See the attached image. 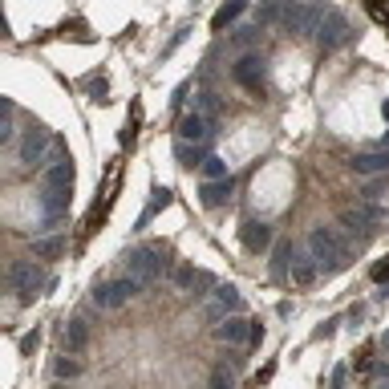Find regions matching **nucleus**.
I'll return each mask as SVG.
<instances>
[{
  "instance_id": "nucleus-1",
  "label": "nucleus",
  "mask_w": 389,
  "mask_h": 389,
  "mask_svg": "<svg viewBox=\"0 0 389 389\" xmlns=\"http://www.w3.org/2000/svg\"><path fill=\"white\" fill-rule=\"evenodd\" d=\"M308 256L316 259L325 272H341L349 263V244H345V235L337 231V227H312L308 231Z\"/></svg>"
},
{
  "instance_id": "nucleus-2",
  "label": "nucleus",
  "mask_w": 389,
  "mask_h": 389,
  "mask_svg": "<svg viewBox=\"0 0 389 389\" xmlns=\"http://www.w3.org/2000/svg\"><path fill=\"white\" fill-rule=\"evenodd\" d=\"M325 16H329V4L325 0H284V29H292V33H300V37H316L320 33V25H325Z\"/></svg>"
},
{
  "instance_id": "nucleus-3",
  "label": "nucleus",
  "mask_w": 389,
  "mask_h": 389,
  "mask_svg": "<svg viewBox=\"0 0 389 389\" xmlns=\"http://www.w3.org/2000/svg\"><path fill=\"white\" fill-rule=\"evenodd\" d=\"M126 272H130V280H138V284L146 288V284L163 280L167 259H163L158 248H134V252H126Z\"/></svg>"
},
{
  "instance_id": "nucleus-4",
  "label": "nucleus",
  "mask_w": 389,
  "mask_h": 389,
  "mask_svg": "<svg viewBox=\"0 0 389 389\" xmlns=\"http://www.w3.org/2000/svg\"><path fill=\"white\" fill-rule=\"evenodd\" d=\"M8 288H12L21 300L29 304V300H33V296L45 288L41 268H37L33 259H12V263H8Z\"/></svg>"
},
{
  "instance_id": "nucleus-5",
  "label": "nucleus",
  "mask_w": 389,
  "mask_h": 389,
  "mask_svg": "<svg viewBox=\"0 0 389 389\" xmlns=\"http://www.w3.org/2000/svg\"><path fill=\"white\" fill-rule=\"evenodd\" d=\"M231 82L259 93V89L268 86V61H263L259 53H239L235 65H231Z\"/></svg>"
},
{
  "instance_id": "nucleus-6",
  "label": "nucleus",
  "mask_w": 389,
  "mask_h": 389,
  "mask_svg": "<svg viewBox=\"0 0 389 389\" xmlns=\"http://www.w3.org/2000/svg\"><path fill=\"white\" fill-rule=\"evenodd\" d=\"M138 288H142V284H138V280H106V284H97V288H93V304H97V308H102V312H118V308H126L130 304V296H134V292H138Z\"/></svg>"
},
{
  "instance_id": "nucleus-7",
  "label": "nucleus",
  "mask_w": 389,
  "mask_h": 389,
  "mask_svg": "<svg viewBox=\"0 0 389 389\" xmlns=\"http://www.w3.org/2000/svg\"><path fill=\"white\" fill-rule=\"evenodd\" d=\"M53 142H57V138H53L45 126L25 130V138H21V163H25V167H49Z\"/></svg>"
},
{
  "instance_id": "nucleus-8",
  "label": "nucleus",
  "mask_w": 389,
  "mask_h": 389,
  "mask_svg": "<svg viewBox=\"0 0 389 389\" xmlns=\"http://www.w3.org/2000/svg\"><path fill=\"white\" fill-rule=\"evenodd\" d=\"M357 37L353 33V25H349V16L341 8H329V16H325V25H320V33H316V45L325 49V53H333V49H341Z\"/></svg>"
},
{
  "instance_id": "nucleus-9",
  "label": "nucleus",
  "mask_w": 389,
  "mask_h": 389,
  "mask_svg": "<svg viewBox=\"0 0 389 389\" xmlns=\"http://www.w3.org/2000/svg\"><path fill=\"white\" fill-rule=\"evenodd\" d=\"M215 130H219V122H207L203 114H195V110H191V114H182V118H178V126H174V138H178V142H195V146H207V138H211Z\"/></svg>"
},
{
  "instance_id": "nucleus-10",
  "label": "nucleus",
  "mask_w": 389,
  "mask_h": 389,
  "mask_svg": "<svg viewBox=\"0 0 389 389\" xmlns=\"http://www.w3.org/2000/svg\"><path fill=\"white\" fill-rule=\"evenodd\" d=\"M239 244H244V252L263 256V252L272 248V227H268L263 219H248V223L239 227Z\"/></svg>"
},
{
  "instance_id": "nucleus-11",
  "label": "nucleus",
  "mask_w": 389,
  "mask_h": 389,
  "mask_svg": "<svg viewBox=\"0 0 389 389\" xmlns=\"http://www.w3.org/2000/svg\"><path fill=\"white\" fill-rule=\"evenodd\" d=\"M252 337H256V329L248 316H227L223 325H215V341H223V345H244Z\"/></svg>"
},
{
  "instance_id": "nucleus-12",
  "label": "nucleus",
  "mask_w": 389,
  "mask_h": 389,
  "mask_svg": "<svg viewBox=\"0 0 389 389\" xmlns=\"http://www.w3.org/2000/svg\"><path fill=\"white\" fill-rule=\"evenodd\" d=\"M349 167H353L357 174H365V178H373V174H389V150H369V154H357Z\"/></svg>"
},
{
  "instance_id": "nucleus-13",
  "label": "nucleus",
  "mask_w": 389,
  "mask_h": 389,
  "mask_svg": "<svg viewBox=\"0 0 389 389\" xmlns=\"http://www.w3.org/2000/svg\"><path fill=\"white\" fill-rule=\"evenodd\" d=\"M41 211H45V223H57V219L69 211V191H61V187H45Z\"/></svg>"
},
{
  "instance_id": "nucleus-14",
  "label": "nucleus",
  "mask_w": 389,
  "mask_h": 389,
  "mask_svg": "<svg viewBox=\"0 0 389 389\" xmlns=\"http://www.w3.org/2000/svg\"><path fill=\"white\" fill-rule=\"evenodd\" d=\"M231 191H235V178H219V182H203L199 187V195H203V207H223V203H231Z\"/></svg>"
},
{
  "instance_id": "nucleus-15",
  "label": "nucleus",
  "mask_w": 389,
  "mask_h": 389,
  "mask_svg": "<svg viewBox=\"0 0 389 389\" xmlns=\"http://www.w3.org/2000/svg\"><path fill=\"white\" fill-rule=\"evenodd\" d=\"M61 345L65 353H82L89 345V325L86 316H73V320H65V337H61Z\"/></svg>"
},
{
  "instance_id": "nucleus-16",
  "label": "nucleus",
  "mask_w": 389,
  "mask_h": 389,
  "mask_svg": "<svg viewBox=\"0 0 389 389\" xmlns=\"http://www.w3.org/2000/svg\"><path fill=\"white\" fill-rule=\"evenodd\" d=\"M288 276H292V284H300V288H308V284H316V276H320V263L312 256H292V268H288Z\"/></svg>"
},
{
  "instance_id": "nucleus-17",
  "label": "nucleus",
  "mask_w": 389,
  "mask_h": 389,
  "mask_svg": "<svg viewBox=\"0 0 389 389\" xmlns=\"http://www.w3.org/2000/svg\"><path fill=\"white\" fill-rule=\"evenodd\" d=\"M207 158H211L207 146H195V142H178V138H174V163H178V167L191 171V167H203Z\"/></svg>"
},
{
  "instance_id": "nucleus-18",
  "label": "nucleus",
  "mask_w": 389,
  "mask_h": 389,
  "mask_svg": "<svg viewBox=\"0 0 389 389\" xmlns=\"http://www.w3.org/2000/svg\"><path fill=\"white\" fill-rule=\"evenodd\" d=\"M45 187H61V191H73V158L49 163V167H45Z\"/></svg>"
},
{
  "instance_id": "nucleus-19",
  "label": "nucleus",
  "mask_w": 389,
  "mask_h": 389,
  "mask_svg": "<svg viewBox=\"0 0 389 389\" xmlns=\"http://www.w3.org/2000/svg\"><path fill=\"white\" fill-rule=\"evenodd\" d=\"M171 199H174L171 187H154V191H150V203H146V211L138 215V227H146V223L158 215V211H167V207H171Z\"/></svg>"
},
{
  "instance_id": "nucleus-20",
  "label": "nucleus",
  "mask_w": 389,
  "mask_h": 389,
  "mask_svg": "<svg viewBox=\"0 0 389 389\" xmlns=\"http://www.w3.org/2000/svg\"><path fill=\"white\" fill-rule=\"evenodd\" d=\"M244 12H248V0H227L215 16H211V29H215V33H223V29H227V25H235Z\"/></svg>"
},
{
  "instance_id": "nucleus-21",
  "label": "nucleus",
  "mask_w": 389,
  "mask_h": 389,
  "mask_svg": "<svg viewBox=\"0 0 389 389\" xmlns=\"http://www.w3.org/2000/svg\"><path fill=\"white\" fill-rule=\"evenodd\" d=\"M211 300H215L223 312H239V308H244V296H239V288H235V284H215Z\"/></svg>"
},
{
  "instance_id": "nucleus-22",
  "label": "nucleus",
  "mask_w": 389,
  "mask_h": 389,
  "mask_svg": "<svg viewBox=\"0 0 389 389\" xmlns=\"http://www.w3.org/2000/svg\"><path fill=\"white\" fill-rule=\"evenodd\" d=\"M33 256L37 259L65 256V235H41V239H33Z\"/></svg>"
},
{
  "instance_id": "nucleus-23",
  "label": "nucleus",
  "mask_w": 389,
  "mask_h": 389,
  "mask_svg": "<svg viewBox=\"0 0 389 389\" xmlns=\"http://www.w3.org/2000/svg\"><path fill=\"white\" fill-rule=\"evenodd\" d=\"M284 21V0H259L256 4V25H280Z\"/></svg>"
},
{
  "instance_id": "nucleus-24",
  "label": "nucleus",
  "mask_w": 389,
  "mask_h": 389,
  "mask_svg": "<svg viewBox=\"0 0 389 389\" xmlns=\"http://www.w3.org/2000/svg\"><path fill=\"white\" fill-rule=\"evenodd\" d=\"M256 41H259V25H239V29H231V45H235L239 53H252Z\"/></svg>"
},
{
  "instance_id": "nucleus-25",
  "label": "nucleus",
  "mask_w": 389,
  "mask_h": 389,
  "mask_svg": "<svg viewBox=\"0 0 389 389\" xmlns=\"http://www.w3.org/2000/svg\"><path fill=\"white\" fill-rule=\"evenodd\" d=\"M53 373H57L61 381H73V377H82V361H73V353H69V357L61 353V357L53 361Z\"/></svg>"
},
{
  "instance_id": "nucleus-26",
  "label": "nucleus",
  "mask_w": 389,
  "mask_h": 389,
  "mask_svg": "<svg viewBox=\"0 0 389 389\" xmlns=\"http://www.w3.org/2000/svg\"><path fill=\"white\" fill-rule=\"evenodd\" d=\"M195 114H203L207 122H219V97L211 89H203V93L195 97Z\"/></svg>"
},
{
  "instance_id": "nucleus-27",
  "label": "nucleus",
  "mask_w": 389,
  "mask_h": 389,
  "mask_svg": "<svg viewBox=\"0 0 389 389\" xmlns=\"http://www.w3.org/2000/svg\"><path fill=\"white\" fill-rule=\"evenodd\" d=\"M219 178H231V171H227V163H223V158L211 154V158L203 163V182H219Z\"/></svg>"
},
{
  "instance_id": "nucleus-28",
  "label": "nucleus",
  "mask_w": 389,
  "mask_h": 389,
  "mask_svg": "<svg viewBox=\"0 0 389 389\" xmlns=\"http://www.w3.org/2000/svg\"><path fill=\"white\" fill-rule=\"evenodd\" d=\"M12 118H16V114H4V122H0V142H4V146L16 138V122H12Z\"/></svg>"
},
{
  "instance_id": "nucleus-29",
  "label": "nucleus",
  "mask_w": 389,
  "mask_h": 389,
  "mask_svg": "<svg viewBox=\"0 0 389 389\" xmlns=\"http://www.w3.org/2000/svg\"><path fill=\"white\" fill-rule=\"evenodd\" d=\"M369 276H373V284H386V280H389V256L377 259V263L369 268Z\"/></svg>"
},
{
  "instance_id": "nucleus-30",
  "label": "nucleus",
  "mask_w": 389,
  "mask_h": 389,
  "mask_svg": "<svg viewBox=\"0 0 389 389\" xmlns=\"http://www.w3.org/2000/svg\"><path fill=\"white\" fill-rule=\"evenodd\" d=\"M195 276H199V272H191V268H178V272H174V284H178V288H191V284H195Z\"/></svg>"
},
{
  "instance_id": "nucleus-31",
  "label": "nucleus",
  "mask_w": 389,
  "mask_h": 389,
  "mask_svg": "<svg viewBox=\"0 0 389 389\" xmlns=\"http://www.w3.org/2000/svg\"><path fill=\"white\" fill-rule=\"evenodd\" d=\"M86 89L93 93V97H102V93H106L110 86H106V78H86Z\"/></svg>"
},
{
  "instance_id": "nucleus-32",
  "label": "nucleus",
  "mask_w": 389,
  "mask_h": 389,
  "mask_svg": "<svg viewBox=\"0 0 389 389\" xmlns=\"http://www.w3.org/2000/svg\"><path fill=\"white\" fill-rule=\"evenodd\" d=\"M187 33H191V29H178V33H174V37H171V45H167V49H163V57H171L174 49H178V45L187 41Z\"/></svg>"
},
{
  "instance_id": "nucleus-33",
  "label": "nucleus",
  "mask_w": 389,
  "mask_h": 389,
  "mask_svg": "<svg viewBox=\"0 0 389 389\" xmlns=\"http://www.w3.org/2000/svg\"><path fill=\"white\" fill-rule=\"evenodd\" d=\"M345 386V365H337V369H333V389H341Z\"/></svg>"
},
{
  "instance_id": "nucleus-34",
  "label": "nucleus",
  "mask_w": 389,
  "mask_h": 389,
  "mask_svg": "<svg viewBox=\"0 0 389 389\" xmlns=\"http://www.w3.org/2000/svg\"><path fill=\"white\" fill-rule=\"evenodd\" d=\"M211 389H231V377H223V373H215V377H211Z\"/></svg>"
},
{
  "instance_id": "nucleus-35",
  "label": "nucleus",
  "mask_w": 389,
  "mask_h": 389,
  "mask_svg": "<svg viewBox=\"0 0 389 389\" xmlns=\"http://www.w3.org/2000/svg\"><path fill=\"white\" fill-rule=\"evenodd\" d=\"M21 349H25V353H33V349H37V333H29V337L21 341Z\"/></svg>"
},
{
  "instance_id": "nucleus-36",
  "label": "nucleus",
  "mask_w": 389,
  "mask_h": 389,
  "mask_svg": "<svg viewBox=\"0 0 389 389\" xmlns=\"http://www.w3.org/2000/svg\"><path fill=\"white\" fill-rule=\"evenodd\" d=\"M381 349H386V353H389V329H386V333H381Z\"/></svg>"
},
{
  "instance_id": "nucleus-37",
  "label": "nucleus",
  "mask_w": 389,
  "mask_h": 389,
  "mask_svg": "<svg viewBox=\"0 0 389 389\" xmlns=\"http://www.w3.org/2000/svg\"><path fill=\"white\" fill-rule=\"evenodd\" d=\"M381 114H386V122H389V102H381Z\"/></svg>"
},
{
  "instance_id": "nucleus-38",
  "label": "nucleus",
  "mask_w": 389,
  "mask_h": 389,
  "mask_svg": "<svg viewBox=\"0 0 389 389\" xmlns=\"http://www.w3.org/2000/svg\"><path fill=\"white\" fill-rule=\"evenodd\" d=\"M381 146H386V150H389V134H386V138H381Z\"/></svg>"
},
{
  "instance_id": "nucleus-39",
  "label": "nucleus",
  "mask_w": 389,
  "mask_h": 389,
  "mask_svg": "<svg viewBox=\"0 0 389 389\" xmlns=\"http://www.w3.org/2000/svg\"><path fill=\"white\" fill-rule=\"evenodd\" d=\"M373 389H389V381H381V386H373Z\"/></svg>"
}]
</instances>
